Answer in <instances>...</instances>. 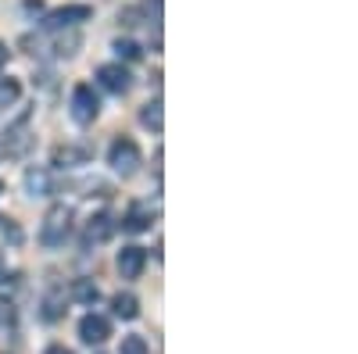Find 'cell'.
I'll list each match as a JSON object with an SVG mask.
<instances>
[{"label": "cell", "mask_w": 358, "mask_h": 354, "mask_svg": "<svg viewBox=\"0 0 358 354\" xmlns=\"http://www.w3.org/2000/svg\"><path fill=\"white\" fill-rule=\"evenodd\" d=\"M69 233H72V208L69 204H54V208L43 215V226H40V244L43 247H65L69 240Z\"/></svg>", "instance_id": "obj_1"}, {"label": "cell", "mask_w": 358, "mask_h": 354, "mask_svg": "<svg viewBox=\"0 0 358 354\" xmlns=\"http://www.w3.org/2000/svg\"><path fill=\"white\" fill-rule=\"evenodd\" d=\"M140 147L133 143V140H122L118 136L115 143H111V151H108V165L122 175V179H129V175H136V168H140Z\"/></svg>", "instance_id": "obj_2"}, {"label": "cell", "mask_w": 358, "mask_h": 354, "mask_svg": "<svg viewBox=\"0 0 358 354\" xmlns=\"http://www.w3.org/2000/svg\"><path fill=\"white\" fill-rule=\"evenodd\" d=\"M97 111H101V101H97V94H94V86H76L72 90V118L79 126H90L97 118Z\"/></svg>", "instance_id": "obj_3"}, {"label": "cell", "mask_w": 358, "mask_h": 354, "mask_svg": "<svg viewBox=\"0 0 358 354\" xmlns=\"http://www.w3.org/2000/svg\"><path fill=\"white\" fill-rule=\"evenodd\" d=\"M29 126H33V115H22L18 122H11L8 126V133H4V151H8V158H22L25 151H29V143H33V136H29Z\"/></svg>", "instance_id": "obj_4"}, {"label": "cell", "mask_w": 358, "mask_h": 354, "mask_svg": "<svg viewBox=\"0 0 358 354\" xmlns=\"http://www.w3.org/2000/svg\"><path fill=\"white\" fill-rule=\"evenodd\" d=\"M90 18H94V11H90L86 4H69V8H57V11H50L43 25L50 29V33H57V29H72V25L90 22Z\"/></svg>", "instance_id": "obj_5"}, {"label": "cell", "mask_w": 358, "mask_h": 354, "mask_svg": "<svg viewBox=\"0 0 358 354\" xmlns=\"http://www.w3.org/2000/svg\"><path fill=\"white\" fill-rule=\"evenodd\" d=\"M90 158H94V151L83 143H62L54 147V165L57 168H79V165H90Z\"/></svg>", "instance_id": "obj_6"}, {"label": "cell", "mask_w": 358, "mask_h": 354, "mask_svg": "<svg viewBox=\"0 0 358 354\" xmlns=\"http://www.w3.org/2000/svg\"><path fill=\"white\" fill-rule=\"evenodd\" d=\"M111 233H115V222H111V215H108V212L94 215V219L86 222V229H83V247H97V244L111 240Z\"/></svg>", "instance_id": "obj_7"}, {"label": "cell", "mask_w": 358, "mask_h": 354, "mask_svg": "<svg viewBox=\"0 0 358 354\" xmlns=\"http://www.w3.org/2000/svg\"><path fill=\"white\" fill-rule=\"evenodd\" d=\"M97 82L104 86L108 94H126L129 86H133V75L122 65H101L97 68Z\"/></svg>", "instance_id": "obj_8"}, {"label": "cell", "mask_w": 358, "mask_h": 354, "mask_svg": "<svg viewBox=\"0 0 358 354\" xmlns=\"http://www.w3.org/2000/svg\"><path fill=\"white\" fill-rule=\"evenodd\" d=\"M143 265H147V251L143 247H122L118 251V276L122 279H140Z\"/></svg>", "instance_id": "obj_9"}, {"label": "cell", "mask_w": 358, "mask_h": 354, "mask_svg": "<svg viewBox=\"0 0 358 354\" xmlns=\"http://www.w3.org/2000/svg\"><path fill=\"white\" fill-rule=\"evenodd\" d=\"M79 337H83V344H104L108 337H111V322L104 318V315H86L83 322H79Z\"/></svg>", "instance_id": "obj_10"}, {"label": "cell", "mask_w": 358, "mask_h": 354, "mask_svg": "<svg viewBox=\"0 0 358 354\" xmlns=\"http://www.w3.org/2000/svg\"><path fill=\"white\" fill-rule=\"evenodd\" d=\"M25 186H29V193H33V197H47V193H50V172L29 168V172H25Z\"/></svg>", "instance_id": "obj_11"}, {"label": "cell", "mask_w": 358, "mask_h": 354, "mask_svg": "<svg viewBox=\"0 0 358 354\" xmlns=\"http://www.w3.org/2000/svg\"><path fill=\"white\" fill-rule=\"evenodd\" d=\"M147 226H151V212H147L143 204H133L129 215L122 219V229H126V233H143Z\"/></svg>", "instance_id": "obj_12"}, {"label": "cell", "mask_w": 358, "mask_h": 354, "mask_svg": "<svg viewBox=\"0 0 358 354\" xmlns=\"http://www.w3.org/2000/svg\"><path fill=\"white\" fill-rule=\"evenodd\" d=\"M111 308H115L118 318H136V315H140V301L133 297V293H115Z\"/></svg>", "instance_id": "obj_13"}, {"label": "cell", "mask_w": 358, "mask_h": 354, "mask_svg": "<svg viewBox=\"0 0 358 354\" xmlns=\"http://www.w3.org/2000/svg\"><path fill=\"white\" fill-rule=\"evenodd\" d=\"M140 122H143L147 129L162 133V126H165V118H162V101H151V104H143V111H140Z\"/></svg>", "instance_id": "obj_14"}, {"label": "cell", "mask_w": 358, "mask_h": 354, "mask_svg": "<svg viewBox=\"0 0 358 354\" xmlns=\"http://www.w3.org/2000/svg\"><path fill=\"white\" fill-rule=\"evenodd\" d=\"M72 293H76V301H79V304H97V297H101V290H97L94 279H76Z\"/></svg>", "instance_id": "obj_15"}, {"label": "cell", "mask_w": 358, "mask_h": 354, "mask_svg": "<svg viewBox=\"0 0 358 354\" xmlns=\"http://www.w3.org/2000/svg\"><path fill=\"white\" fill-rule=\"evenodd\" d=\"M18 94H22V82L18 79H0V108H11L15 101H18Z\"/></svg>", "instance_id": "obj_16"}, {"label": "cell", "mask_w": 358, "mask_h": 354, "mask_svg": "<svg viewBox=\"0 0 358 354\" xmlns=\"http://www.w3.org/2000/svg\"><path fill=\"white\" fill-rule=\"evenodd\" d=\"M62 315H65V301H62V290H54V293H47V301H43V318L54 322Z\"/></svg>", "instance_id": "obj_17"}, {"label": "cell", "mask_w": 358, "mask_h": 354, "mask_svg": "<svg viewBox=\"0 0 358 354\" xmlns=\"http://www.w3.org/2000/svg\"><path fill=\"white\" fill-rule=\"evenodd\" d=\"M118 354H151V351H147V340L143 337H126L122 347H118Z\"/></svg>", "instance_id": "obj_18"}, {"label": "cell", "mask_w": 358, "mask_h": 354, "mask_svg": "<svg viewBox=\"0 0 358 354\" xmlns=\"http://www.w3.org/2000/svg\"><path fill=\"white\" fill-rule=\"evenodd\" d=\"M115 54L126 57V61H136V57H140V47H136L133 40H115Z\"/></svg>", "instance_id": "obj_19"}, {"label": "cell", "mask_w": 358, "mask_h": 354, "mask_svg": "<svg viewBox=\"0 0 358 354\" xmlns=\"http://www.w3.org/2000/svg\"><path fill=\"white\" fill-rule=\"evenodd\" d=\"M8 322H11V304L0 301V326H8Z\"/></svg>", "instance_id": "obj_20"}, {"label": "cell", "mask_w": 358, "mask_h": 354, "mask_svg": "<svg viewBox=\"0 0 358 354\" xmlns=\"http://www.w3.org/2000/svg\"><path fill=\"white\" fill-rule=\"evenodd\" d=\"M47 354H72V351H69V347H57V344H54V347H47Z\"/></svg>", "instance_id": "obj_21"}, {"label": "cell", "mask_w": 358, "mask_h": 354, "mask_svg": "<svg viewBox=\"0 0 358 354\" xmlns=\"http://www.w3.org/2000/svg\"><path fill=\"white\" fill-rule=\"evenodd\" d=\"M4 276H8V265H4V254H0V283H4Z\"/></svg>", "instance_id": "obj_22"}, {"label": "cell", "mask_w": 358, "mask_h": 354, "mask_svg": "<svg viewBox=\"0 0 358 354\" xmlns=\"http://www.w3.org/2000/svg\"><path fill=\"white\" fill-rule=\"evenodd\" d=\"M4 61H8V47H4V43H0V65H4Z\"/></svg>", "instance_id": "obj_23"}]
</instances>
